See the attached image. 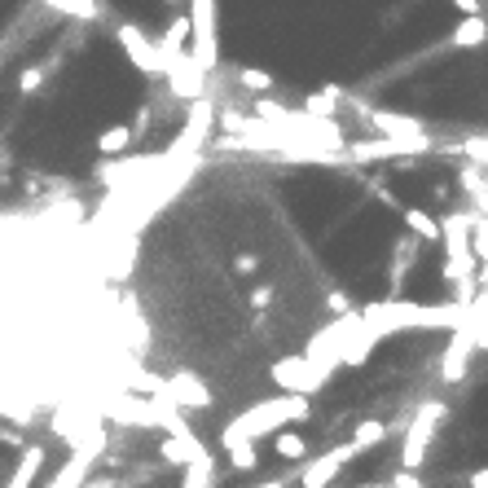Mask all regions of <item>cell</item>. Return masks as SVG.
<instances>
[{
  "label": "cell",
  "mask_w": 488,
  "mask_h": 488,
  "mask_svg": "<svg viewBox=\"0 0 488 488\" xmlns=\"http://www.w3.org/2000/svg\"><path fill=\"white\" fill-rule=\"evenodd\" d=\"M400 220L414 229V238L418 243H440V220L436 216H427L422 207H400Z\"/></svg>",
  "instance_id": "11"
},
{
  "label": "cell",
  "mask_w": 488,
  "mask_h": 488,
  "mask_svg": "<svg viewBox=\"0 0 488 488\" xmlns=\"http://www.w3.org/2000/svg\"><path fill=\"white\" fill-rule=\"evenodd\" d=\"M357 458H361V453H357V444H352V440L330 444L321 458H313V462L299 471V488H330L343 475V466H352Z\"/></svg>",
  "instance_id": "4"
},
{
  "label": "cell",
  "mask_w": 488,
  "mask_h": 488,
  "mask_svg": "<svg viewBox=\"0 0 488 488\" xmlns=\"http://www.w3.org/2000/svg\"><path fill=\"white\" fill-rule=\"evenodd\" d=\"M93 462H98L93 453H79V449H75L71 462H67V466H62V471H57V475L49 480V488H84V480H88Z\"/></svg>",
  "instance_id": "8"
},
{
  "label": "cell",
  "mask_w": 488,
  "mask_h": 488,
  "mask_svg": "<svg viewBox=\"0 0 488 488\" xmlns=\"http://www.w3.org/2000/svg\"><path fill=\"white\" fill-rule=\"evenodd\" d=\"M260 488H291L286 480H269V484H260Z\"/></svg>",
  "instance_id": "25"
},
{
  "label": "cell",
  "mask_w": 488,
  "mask_h": 488,
  "mask_svg": "<svg viewBox=\"0 0 488 488\" xmlns=\"http://www.w3.org/2000/svg\"><path fill=\"white\" fill-rule=\"evenodd\" d=\"M269 379L286 391V396H308V400H313V396H317V391L335 379V369H326V366H317V361H308L304 352H295V357L273 361Z\"/></svg>",
  "instance_id": "3"
},
{
  "label": "cell",
  "mask_w": 488,
  "mask_h": 488,
  "mask_svg": "<svg viewBox=\"0 0 488 488\" xmlns=\"http://www.w3.org/2000/svg\"><path fill=\"white\" fill-rule=\"evenodd\" d=\"M453 9H458L462 18H471V14H480V0H453Z\"/></svg>",
  "instance_id": "23"
},
{
  "label": "cell",
  "mask_w": 488,
  "mask_h": 488,
  "mask_svg": "<svg viewBox=\"0 0 488 488\" xmlns=\"http://www.w3.org/2000/svg\"><path fill=\"white\" fill-rule=\"evenodd\" d=\"M119 45L123 53L132 57V67L141 75H150V79H163V53H159V45L154 40H146V31L132 23H119Z\"/></svg>",
  "instance_id": "6"
},
{
  "label": "cell",
  "mask_w": 488,
  "mask_h": 488,
  "mask_svg": "<svg viewBox=\"0 0 488 488\" xmlns=\"http://www.w3.org/2000/svg\"><path fill=\"white\" fill-rule=\"evenodd\" d=\"M273 449H277L282 462H304L308 458V440L299 431H273Z\"/></svg>",
  "instance_id": "13"
},
{
  "label": "cell",
  "mask_w": 488,
  "mask_h": 488,
  "mask_svg": "<svg viewBox=\"0 0 488 488\" xmlns=\"http://www.w3.org/2000/svg\"><path fill=\"white\" fill-rule=\"evenodd\" d=\"M260 269V255H255V251H243V255H238V260H234V273H255Z\"/></svg>",
  "instance_id": "21"
},
{
  "label": "cell",
  "mask_w": 488,
  "mask_h": 488,
  "mask_svg": "<svg viewBox=\"0 0 488 488\" xmlns=\"http://www.w3.org/2000/svg\"><path fill=\"white\" fill-rule=\"evenodd\" d=\"M168 5H181V0H168Z\"/></svg>",
  "instance_id": "26"
},
{
  "label": "cell",
  "mask_w": 488,
  "mask_h": 488,
  "mask_svg": "<svg viewBox=\"0 0 488 488\" xmlns=\"http://www.w3.org/2000/svg\"><path fill=\"white\" fill-rule=\"evenodd\" d=\"M273 295H277V291H273L269 282H265V286H251V291H246V304H251L255 313H265V308L273 304Z\"/></svg>",
  "instance_id": "19"
},
{
  "label": "cell",
  "mask_w": 488,
  "mask_h": 488,
  "mask_svg": "<svg viewBox=\"0 0 488 488\" xmlns=\"http://www.w3.org/2000/svg\"><path fill=\"white\" fill-rule=\"evenodd\" d=\"M159 396L168 400L171 410H207L212 405V391H207V383L198 379L194 369H176V374H168L163 383H159Z\"/></svg>",
  "instance_id": "5"
},
{
  "label": "cell",
  "mask_w": 488,
  "mask_h": 488,
  "mask_svg": "<svg viewBox=\"0 0 488 488\" xmlns=\"http://www.w3.org/2000/svg\"><path fill=\"white\" fill-rule=\"evenodd\" d=\"M132 137H137V128H128V123H115V128H106V132L98 137V154H101V159L128 154V150H132Z\"/></svg>",
  "instance_id": "10"
},
{
  "label": "cell",
  "mask_w": 488,
  "mask_h": 488,
  "mask_svg": "<svg viewBox=\"0 0 488 488\" xmlns=\"http://www.w3.org/2000/svg\"><path fill=\"white\" fill-rule=\"evenodd\" d=\"M484 14H471V18H462V23L453 26V45L458 49H480L484 45Z\"/></svg>",
  "instance_id": "12"
},
{
  "label": "cell",
  "mask_w": 488,
  "mask_h": 488,
  "mask_svg": "<svg viewBox=\"0 0 488 488\" xmlns=\"http://www.w3.org/2000/svg\"><path fill=\"white\" fill-rule=\"evenodd\" d=\"M238 84H243V88H251V93H269L273 75L269 71H238Z\"/></svg>",
  "instance_id": "17"
},
{
  "label": "cell",
  "mask_w": 488,
  "mask_h": 488,
  "mask_svg": "<svg viewBox=\"0 0 488 488\" xmlns=\"http://www.w3.org/2000/svg\"><path fill=\"white\" fill-rule=\"evenodd\" d=\"M49 5L62 9V14H71V18H84V23L98 18V5H93V0H49Z\"/></svg>",
  "instance_id": "16"
},
{
  "label": "cell",
  "mask_w": 488,
  "mask_h": 488,
  "mask_svg": "<svg viewBox=\"0 0 488 488\" xmlns=\"http://www.w3.org/2000/svg\"><path fill=\"white\" fill-rule=\"evenodd\" d=\"M40 84H45V67H26V71L18 75V88H23V98H31Z\"/></svg>",
  "instance_id": "18"
},
{
  "label": "cell",
  "mask_w": 488,
  "mask_h": 488,
  "mask_svg": "<svg viewBox=\"0 0 488 488\" xmlns=\"http://www.w3.org/2000/svg\"><path fill=\"white\" fill-rule=\"evenodd\" d=\"M224 453H229V466H234V471H255V466H260V440H238V444H229Z\"/></svg>",
  "instance_id": "15"
},
{
  "label": "cell",
  "mask_w": 488,
  "mask_h": 488,
  "mask_svg": "<svg viewBox=\"0 0 488 488\" xmlns=\"http://www.w3.org/2000/svg\"><path fill=\"white\" fill-rule=\"evenodd\" d=\"M326 308H330V313H348V308H352V304H348V295L330 291V295H326Z\"/></svg>",
  "instance_id": "22"
},
{
  "label": "cell",
  "mask_w": 488,
  "mask_h": 488,
  "mask_svg": "<svg viewBox=\"0 0 488 488\" xmlns=\"http://www.w3.org/2000/svg\"><path fill=\"white\" fill-rule=\"evenodd\" d=\"M388 488H427V480H422L418 471H405V466H400V471L391 475V484H388Z\"/></svg>",
  "instance_id": "20"
},
{
  "label": "cell",
  "mask_w": 488,
  "mask_h": 488,
  "mask_svg": "<svg viewBox=\"0 0 488 488\" xmlns=\"http://www.w3.org/2000/svg\"><path fill=\"white\" fill-rule=\"evenodd\" d=\"M444 418H449V405H444V400H422V405H418V414L410 418L405 440H400V466H405V471H418V466L427 462V449H431L436 431L444 427Z\"/></svg>",
  "instance_id": "2"
},
{
  "label": "cell",
  "mask_w": 488,
  "mask_h": 488,
  "mask_svg": "<svg viewBox=\"0 0 488 488\" xmlns=\"http://www.w3.org/2000/svg\"><path fill=\"white\" fill-rule=\"evenodd\" d=\"M388 440V422H379V418H361L357 427H352V444H357V453H366L374 444H383Z\"/></svg>",
  "instance_id": "14"
},
{
  "label": "cell",
  "mask_w": 488,
  "mask_h": 488,
  "mask_svg": "<svg viewBox=\"0 0 488 488\" xmlns=\"http://www.w3.org/2000/svg\"><path fill=\"white\" fill-rule=\"evenodd\" d=\"M313 414V400L308 396H273V400H260V405H251L243 414L234 418V422H224L220 427V449H229V444H238V440H260V436H273V431H282L286 422H308Z\"/></svg>",
  "instance_id": "1"
},
{
  "label": "cell",
  "mask_w": 488,
  "mask_h": 488,
  "mask_svg": "<svg viewBox=\"0 0 488 488\" xmlns=\"http://www.w3.org/2000/svg\"><path fill=\"white\" fill-rule=\"evenodd\" d=\"M181 488H216V453L202 449L185 462V475H181Z\"/></svg>",
  "instance_id": "7"
},
{
  "label": "cell",
  "mask_w": 488,
  "mask_h": 488,
  "mask_svg": "<svg viewBox=\"0 0 488 488\" xmlns=\"http://www.w3.org/2000/svg\"><path fill=\"white\" fill-rule=\"evenodd\" d=\"M475 488H488V471H475V480H471Z\"/></svg>",
  "instance_id": "24"
},
{
  "label": "cell",
  "mask_w": 488,
  "mask_h": 488,
  "mask_svg": "<svg viewBox=\"0 0 488 488\" xmlns=\"http://www.w3.org/2000/svg\"><path fill=\"white\" fill-rule=\"evenodd\" d=\"M40 466H45V449H40V444H31L23 458H18L14 475L5 480V488H36V475H40Z\"/></svg>",
  "instance_id": "9"
}]
</instances>
